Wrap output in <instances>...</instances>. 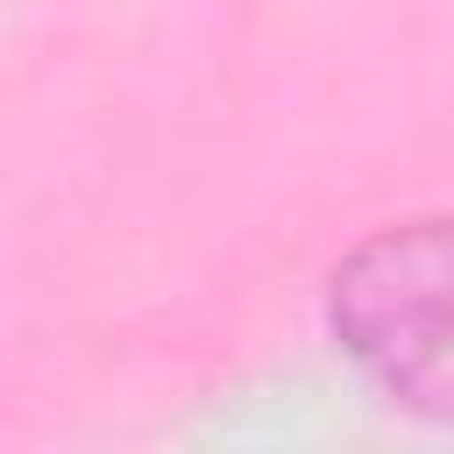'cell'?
<instances>
[{"instance_id":"cell-1","label":"cell","mask_w":454,"mask_h":454,"mask_svg":"<svg viewBox=\"0 0 454 454\" xmlns=\"http://www.w3.org/2000/svg\"><path fill=\"white\" fill-rule=\"evenodd\" d=\"M326 333L376 397L454 426V213L362 234L326 277Z\"/></svg>"}]
</instances>
